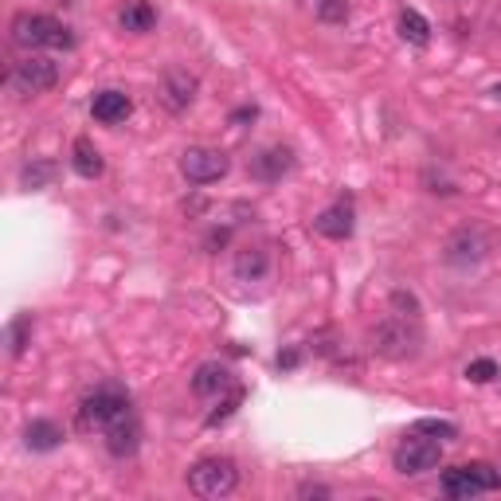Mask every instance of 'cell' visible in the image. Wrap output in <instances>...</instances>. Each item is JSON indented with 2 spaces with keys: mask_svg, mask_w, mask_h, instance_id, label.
Segmentation results:
<instances>
[{
  "mask_svg": "<svg viewBox=\"0 0 501 501\" xmlns=\"http://www.w3.org/2000/svg\"><path fill=\"white\" fill-rule=\"evenodd\" d=\"M122 416H130V392L122 384H98L91 396H83L78 404V431H106Z\"/></svg>",
  "mask_w": 501,
  "mask_h": 501,
  "instance_id": "6da1fadb",
  "label": "cell"
},
{
  "mask_svg": "<svg viewBox=\"0 0 501 501\" xmlns=\"http://www.w3.org/2000/svg\"><path fill=\"white\" fill-rule=\"evenodd\" d=\"M12 44L16 47H28V52H39V47H75V36L67 24H59L55 16H44V12H20L12 20Z\"/></svg>",
  "mask_w": 501,
  "mask_h": 501,
  "instance_id": "7a4b0ae2",
  "label": "cell"
},
{
  "mask_svg": "<svg viewBox=\"0 0 501 501\" xmlns=\"http://www.w3.org/2000/svg\"><path fill=\"white\" fill-rule=\"evenodd\" d=\"M189 489L196 497H228L235 486H239V470H235L231 458H200L192 470H189Z\"/></svg>",
  "mask_w": 501,
  "mask_h": 501,
  "instance_id": "3957f363",
  "label": "cell"
},
{
  "mask_svg": "<svg viewBox=\"0 0 501 501\" xmlns=\"http://www.w3.org/2000/svg\"><path fill=\"white\" fill-rule=\"evenodd\" d=\"M443 463V443H435V439H419L416 431H411V439L396 447V455H392V466H396V474H427V470H435Z\"/></svg>",
  "mask_w": 501,
  "mask_h": 501,
  "instance_id": "277c9868",
  "label": "cell"
},
{
  "mask_svg": "<svg viewBox=\"0 0 501 501\" xmlns=\"http://www.w3.org/2000/svg\"><path fill=\"white\" fill-rule=\"evenodd\" d=\"M228 169H231V161L223 149L192 145V149L181 153V173H184V181H192V184H215L228 176Z\"/></svg>",
  "mask_w": 501,
  "mask_h": 501,
  "instance_id": "5b68a950",
  "label": "cell"
},
{
  "mask_svg": "<svg viewBox=\"0 0 501 501\" xmlns=\"http://www.w3.org/2000/svg\"><path fill=\"white\" fill-rule=\"evenodd\" d=\"M12 83L20 86L24 94H44L59 83V63L47 55H24L12 71Z\"/></svg>",
  "mask_w": 501,
  "mask_h": 501,
  "instance_id": "8992f818",
  "label": "cell"
},
{
  "mask_svg": "<svg viewBox=\"0 0 501 501\" xmlns=\"http://www.w3.org/2000/svg\"><path fill=\"white\" fill-rule=\"evenodd\" d=\"M372 341H376V349L380 357H392V360H404V357H411V352H416V333L408 329V318H388V321H380L376 326V333H372Z\"/></svg>",
  "mask_w": 501,
  "mask_h": 501,
  "instance_id": "52a82bcc",
  "label": "cell"
},
{
  "mask_svg": "<svg viewBox=\"0 0 501 501\" xmlns=\"http://www.w3.org/2000/svg\"><path fill=\"white\" fill-rule=\"evenodd\" d=\"M352 228H357V212H352L349 200H337V204H329L326 212L313 215V231L326 235V239H333V243L349 239Z\"/></svg>",
  "mask_w": 501,
  "mask_h": 501,
  "instance_id": "ba28073f",
  "label": "cell"
},
{
  "mask_svg": "<svg viewBox=\"0 0 501 501\" xmlns=\"http://www.w3.org/2000/svg\"><path fill=\"white\" fill-rule=\"evenodd\" d=\"M290 169H294V157H290V149H282V145H271V149H259L251 157V176H259V181H267V184L282 181Z\"/></svg>",
  "mask_w": 501,
  "mask_h": 501,
  "instance_id": "9c48e42d",
  "label": "cell"
},
{
  "mask_svg": "<svg viewBox=\"0 0 501 501\" xmlns=\"http://www.w3.org/2000/svg\"><path fill=\"white\" fill-rule=\"evenodd\" d=\"M137 447H141V427H137L133 416H122L117 424L106 427V450L114 458H130L137 455Z\"/></svg>",
  "mask_w": 501,
  "mask_h": 501,
  "instance_id": "30bf717a",
  "label": "cell"
},
{
  "mask_svg": "<svg viewBox=\"0 0 501 501\" xmlns=\"http://www.w3.org/2000/svg\"><path fill=\"white\" fill-rule=\"evenodd\" d=\"M196 86H200V83H196V75L181 71V67H173V71L165 75V86H161L165 106H169V110H184V106H192Z\"/></svg>",
  "mask_w": 501,
  "mask_h": 501,
  "instance_id": "8fae6325",
  "label": "cell"
},
{
  "mask_svg": "<svg viewBox=\"0 0 501 501\" xmlns=\"http://www.w3.org/2000/svg\"><path fill=\"white\" fill-rule=\"evenodd\" d=\"M91 114L102 125H117V122H125V117L133 114V102H130V94H122V91H102V94H94Z\"/></svg>",
  "mask_w": 501,
  "mask_h": 501,
  "instance_id": "7c38bea8",
  "label": "cell"
},
{
  "mask_svg": "<svg viewBox=\"0 0 501 501\" xmlns=\"http://www.w3.org/2000/svg\"><path fill=\"white\" fill-rule=\"evenodd\" d=\"M24 447L36 450V455H47V450L63 447V427H59L55 419H32V424L24 427Z\"/></svg>",
  "mask_w": 501,
  "mask_h": 501,
  "instance_id": "4fadbf2b",
  "label": "cell"
},
{
  "mask_svg": "<svg viewBox=\"0 0 501 501\" xmlns=\"http://www.w3.org/2000/svg\"><path fill=\"white\" fill-rule=\"evenodd\" d=\"M231 384H235L231 372H228V365H220V360L200 365V368H196V376H192V392H196V396H220V392H228Z\"/></svg>",
  "mask_w": 501,
  "mask_h": 501,
  "instance_id": "5bb4252c",
  "label": "cell"
},
{
  "mask_svg": "<svg viewBox=\"0 0 501 501\" xmlns=\"http://www.w3.org/2000/svg\"><path fill=\"white\" fill-rule=\"evenodd\" d=\"M71 169L83 176V181L102 176L106 161H102V153H98V145L91 141V137H75V145H71Z\"/></svg>",
  "mask_w": 501,
  "mask_h": 501,
  "instance_id": "9a60e30c",
  "label": "cell"
},
{
  "mask_svg": "<svg viewBox=\"0 0 501 501\" xmlns=\"http://www.w3.org/2000/svg\"><path fill=\"white\" fill-rule=\"evenodd\" d=\"M117 24H122V32H133V36H145L153 32L157 24V12L149 0H125V8L117 12Z\"/></svg>",
  "mask_w": 501,
  "mask_h": 501,
  "instance_id": "2e32d148",
  "label": "cell"
},
{
  "mask_svg": "<svg viewBox=\"0 0 501 501\" xmlns=\"http://www.w3.org/2000/svg\"><path fill=\"white\" fill-rule=\"evenodd\" d=\"M443 494L458 497V501H470V497L486 494V489L474 482V474H470L466 466H450V470H443Z\"/></svg>",
  "mask_w": 501,
  "mask_h": 501,
  "instance_id": "e0dca14e",
  "label": "cell"
},
{
  "mask_svg": "<svg viewBox=\"0 0 501 501\" xmlns=\"http://www.w3.org/2000/svg\"><path fill=\"white\" fill-rule=\"evenodd\" d=\"M400 28V39H408L411 47H427L431 44V24L424 20V12H416V8H404L396 20Z\"/></svg>",
  "mask_w": 501,
  "mask_h": 501,
  "instance_id": "ac0fdd59",
  "label": "cell"
},
{
  "mask_svg": "<svg viewBox=\"0 0 501 501\" xmlns=\"http://www.w3.org/2000/svg\"><path fill=\"white\" fill-rule=\"evenodd\" d=\"M235 274H239L243 282H259L263 274H267V251L263 247H243L235 255Z\"/></svg>",
  "mask_w": 501,
  "mask_h": 501,
  "instance_id": "d6986e66",
  "label": "cell"
},
{
  "mask_svg": "<svg viewBox=\"0 0 501 501\" xmlns=\"http://www.w3.org/2000/svg\"><path fill=\"white\" fill-rule=\"evenodd\" d=\"M28 341H32V313H20L12 326H8V352L20 357L28 349Z\"/></svg>",
  "mask_w": 501,
  "mask_h": 501,
  "instance_id": "ffe728a7",
  "label": "cell"
},
{
  "mask_svg": "<svg viewBox=\"0 0 501 501\" xmlns=\"http://www.w3.org/2000/svg\"><path fill=\"white\" fill-rule=\"evenodd\" d=\"M239 404H243V388H239V384H231V388H228V396L220 400V408L208 411V427L223 424V419H231V416H235V408H239Z\"/></svg>",
  "mask_w": 501,
  "mask_h": 501,
  "instance_id": "44dd1931",
  "label": "cell"
},
{
  "mask_svg": "<svg viewBox=\"0 0 501 501\" xmlns=\"http://www.w3.org/2000/svg\"><path fill=\"white\" fill-rule=\"evenodd\" d=\"M416 435H431V439H439V443H443V439H458V427L455 424H447V419H416Z\"/></svg>",
  "mask_w": 501,
  "mask_h": 501,
  "instance_id": "7402d4cb",
  "label": "cell"
},
{
  "mask_svg": "<svg viewBox=\"0 0 501 501\" xmlns=\"http://www.w3.org/2000/svg\"><path fill=\"white\" fill-rule=\"evenodd\" d=\"M497 376H501V368H497V360H489V357H478L466 365L470 384H489V380H497Z\"/></svg>",
  "mask_w": 501,
  "mask_h": 501,
  "instance_id": "603a6c76",
  "label": "cell"
},
{
  "mask_svg": "<svg viewBox=\"0 0 501 501\" xmlns=\"http://www.w3.org/2000/svg\"><path fill=\"white\" fill-rule=\"evenodd\" d=\"M52 176H55L52 161H36V165H28L20 181H24V189H44V184H52Z\"/></svg>",
  "mask_w": 501,
  "mask_h": 501,
  "instance_id": "cb8c5ba5",
  "label": "cell"
},
{
  "mask_svg": "<svg viewBox=\"0 0 501 501\" xmlns=\"http://www.w3.org/2000/svg\"><path fill=\"white\" fill-rule=\"evenodd\" d=\"M466 470L474 474V482L482 486L486 494H489V489H497V486H501V470H497V466H489V463H466Z\"/></svg>",
  "mask_w": 501,
  "mask_h": 501,
  "instance_id": "d4e9b609",
  "label": "cell"
},
{
  "mask_svg": "<svg viewBox=\"0 0 501 501\" xmlns=\"http://www.w3.org/2000/svg\"><path fill=\"white\" fill-rule=\"evenodd\" d=\"M318 16L326 24H345L349 20V0H318Z\"/></svg>",
  "mask_w": 501,
  "mask_h": 501,
  "instance_id": "484cf974",
  "label": "cell"
},
{
  "mask_svg": "<svg viewBox=\"0 0 501 501\" xmlns=\"http://www.w3.org/2000/svg\"><path fill=\"white\" fill-rule=\"evenodd\" d=\"M392 306H396V310H411V313H419V302L411 298V294H404V290L392 294Z\"/></svg>",
  "mask_w": 501,
  "mask_h": 501,
  "instance_id": "4316f807",
  "label": "cell"
},
{
  "mask_svg": "<svg viewBox=\"0 0 501 501\" xmlns=\"http://www.w3.org/2000/svg\"><path fill=\"white\" fill-rule=\"evenodd\" d=\"M298 360H302V352L298 349H287V352H279V368H298Z\"/></svg>",
  "mask_w": 501,
  "mask_h": 501,
  "instance_id": "83f0119b",
  "label": "cell"
},
{
  "mask_svg": "<svg viewBox=\"0 0 501 501\" xmlns=\"http://www.w3.org/2000/svg\"><path fill=\"white\" fill-rule=\"evenodd\" d=\"M228 239H231V231H228V228H215V231L208 235V239H204V247H223Z\"/></svg>",
  "mask_w": 501,
  "mask_h": 501,
  "instance_id": "f1b7e54d",
  "label": "cell"
},
{
  "mask_svg": "<svg viewBox=\"0 0 501 501\" xmlns=\"http://www.w3.org/2000/svg\"><path fill=\"white\" fill-rule=\"evenodd\" d=\"M255 114H259V110H255V106H243V110H235V114H231V125H243V122H251Z\"/></svg>",
  "mask_w": 501,
  "mask_h": 501,
  "instance_id": "f546056e",
  "label": "cell"
},
{
  "mask_svg": "<svg viewBox=\"0 0 501 501\" xmlns=\"http://www.w3.org/2000/svg\"><path fill=\"white\" fill-rule=\"evenodd\" d=\"M298 494H302V497H329V489H326V486H313V482H306V486L298 489Z\"/></svg>",
  "mask_w": 501,
  "mask_h": 501,
  "instance_id": "4dcf8cb0",
  "label": "cell"
},
{
  "mask_svg": "<svg viewBox=\"0 0 501 501\" xmlns=\"http://www.w3.org/2000/svg\"><path fill=\"white\" fill-rule=\"evenodd\" d=\"M494 98H501V86H494Z\"/></svg>",
  "mask_w": 501,
  "mask_h": 501,
  "instance_id": "1f68e13d",
  "label": "cell"
},
{
  "mask_svg": "<svg viewBox=\"0 0 501 501\" xmlns=\"http://www.w3.org/2000/svg\"><path fill=\"white\" fill-rule=\"evenodd\" d=\"M63 4H71V0H63Z\"/></svg>",
  "mask_w": 501,
  "mask_h": 501,
  "instance_id": "d6a6232c",
  "label": "cell"
}]
</instances>
